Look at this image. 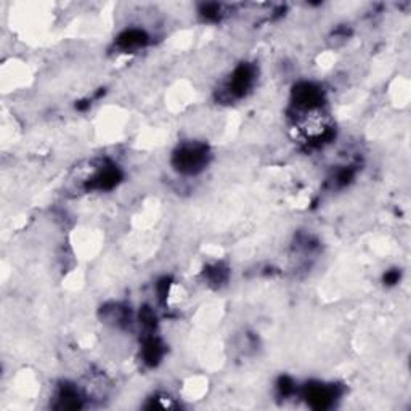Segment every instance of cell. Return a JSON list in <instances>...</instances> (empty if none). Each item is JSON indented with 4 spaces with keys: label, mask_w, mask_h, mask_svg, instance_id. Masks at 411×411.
Segmentation results:
<instances>
[{
    "label": "cell",
    "mask_w": 411,
    "mask_h": 411,
    "mask_svg": "<svg viewBox=\"0 0 411 411\" xmlns=\"http://www.w3.org/2000/svg\"><path fill=\"white\" fill-rule=\"evenodd\" d=\"M206 158H208V148L204 145L192 143L185 145L180 148V152L175 154V165L179 170L187 174H194L199 169H203L206 164Z\"/></svg>",
    "instance_id": "6da1fadb"
},
{
    "label": "cell",
    "mask_w": 411,
    "mask_h": 411,
    "mask_svg": "<svg viewBox=\"0 0 411 411\" xmlns=\"http://www.w3.org/2000/svg\"><path fill=\"white\" fill-rule=\"evenodd\" d=\"M147 34L143 31H140V29H127V31H124L121 36L118 39V44L121 45L122 48L129 50V48H137V47H142V45L147 42Z\"/></svg>",
    "instance_id": "7a4b0ae2"
}]
</instances>
